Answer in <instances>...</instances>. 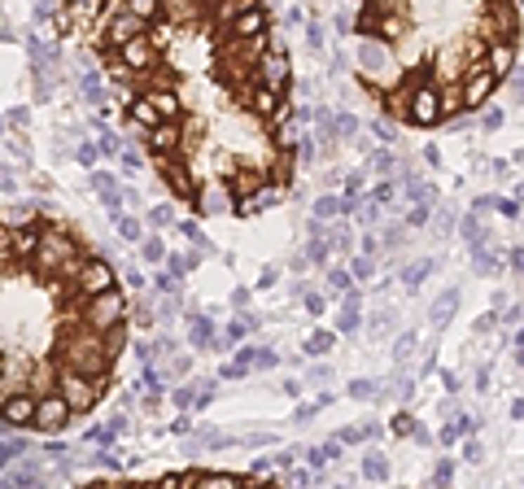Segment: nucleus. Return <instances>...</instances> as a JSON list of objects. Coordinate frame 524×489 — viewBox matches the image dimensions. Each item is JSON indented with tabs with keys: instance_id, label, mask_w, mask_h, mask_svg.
Segmentation results:
<instances>
[{
	"instance_id": "obj_1",
	"label": "nucleus",
	"mask_w": 524,
	"mask_h": 489,
	"mask_svg": "<svg viewBox=\"0 0 524 489\" xmlns=\"http://www.w3.org/2000/svg\"><path fill=\"white\" fill-rule=\"evenodd\" d=\"M48 18L96 57L123 131L184 210L249 219L293 193V57L267 5L88 0Z\"/></svg>"
},
{
	"instance_id": "obj_2",
	"label": "nucleus",
	"mask_w": 524,
	"mask_h": 489,
	"mask_svg": "<svg viewBox=\"0 0 524 489\" xmlns=\"http://www.w3.org/2000/svg\"><path fill=\"white\" fill-rule=\"evenodd\" d=\"M131 301L62 214L0 210V424L70 433L110 398Z\"/></svg>"
},
{
	"instance_id": "obj_3",
	"label": "nucleus",
	"mask_w": 524,
	"mask_h": 489,
	"mask_svg": "<svg viewBox=\"0 0 524 489\" xmlns=\"http://www.w3.org/2000/svg\"><path fill=\"white\" fill-rule=\"evenodd\" d=\"M354 84L402 127H446L476 114L520 57V5L372 0L354 9Z\"/></svg>"
},
{
	"instance_id": "obj_4",
	"label": "nucleus",
	"mask_w": 524,
	"mask_h": 489,
	"mask_svg": "<svg viewBox=\"0 0 524 489\" xmlns=\"http://www.w3.org/2000/svg\"><path fill=\"white\" fill-rule=\"evenodd\" d=\"M79 489H284L262 472H223V467H179L162 476H118V481H88Z\"/></svg>"
},
{
	"instance_id": "obj_5",
	"label": "nucleus",
	"mask_w": 524,
	"mask_h": 489,
	"mask_svg": "<svg viewBox=\"0 0 524 489\" xmlns=\"http://www.w3.org/2000/svg\"><path fill=\"white\" fill-rule=\"evenodd\" d=\"M188 341H192V350L214 345V323H210L206 315H192V319H188Z\"/></svg>"
},
{
	"instance_id": "obj_6",
	"label": "nucleus",
	"mask_w": 524,
	"mask_h": 489,
	"mask_svg": "<svg viewBox=\"0 0 524 489\" xmlns=\"http://www.w3.org/2000/svg\"><path fill=\"white\" fill-rule=\"evenodd\" d=\"M140 254H145V262H166V244H162V236H145V240H140Z\"/></svg>"
},
{
	"instance_id": "obj_7",
	"label": "nucleus",
	"mask_w": 524,
	"mask_h": 489,
	"mask_svg": "<svg viewBox=\"0 0 524 489\" xmlns=\"http://www.w3.org/2000/svg\"><path fill=\"white\" fill-rule=\"evenodd\" d=\"M114 223H118V232H123L127 240H145V228H140L131 214H114Z\"/></svg>"
},
{
	"instance_id": "obj_8",
	"label": "nucleus",
	"mask_w": 524,
	"mask_h": 489,
	"mask_svg": "<svg viewBox=\"0 0 524 489\" xmlns=\"http://www.w3.org/2000/svg\"><path fill=\"white\" fill-rule=\"evenodd\" d=\"M179 232H184L188 240H197V244H201V249H210V240H206V236H201V228H197V223H192V219H188V223H179Z\"/></svg>"
},
{
	"instance_id": "obj_9",
	"label": "nucleus",
	"mask_w": 524,
	"mask_h": 489,
	"mask_svg": "<svg viewBox=\"0 0 524 489\" xmlns=\"http://www.w3.org/2000/svg\"><path fill=\"white\" fill-rule=\"evenodd\" d=\"M328 289H332V293H346V297H350V275H346V271H332V275H328Z\"/></svg>"
},
{
	"instance_id": "obj_10",
	"label": "nucleus",
	"mask_w": 524,
	"mask_h": 489,
	"mask_svg": "<svg viewBox=\"0 0 524 489\" xmlns=\"http://www.w3.org/2000/svg\"><path fill=\"white\" fill-rule=\"evenodd\" d=\"M336 210H341V201H336V197H324V201L315 206V214H319V219H328V214H336Z\"/></svg>"
},
{
	"instance_id": "obj_11",
	"label": "nucleus",
	"mask_w": 524,
	"mask_h": 489,
	"mask_svg": "<svg viewBox=\"0 0 524 489\" xmlns=\"http://www.w3.org/2000/svg\"><path fill=\"white\" fill-rule=\"evenodd\" d=\"M411 428H415L411 415H393V433H411Z\"/></svg>"
},
{
	"instance_id": "obj_12",
	"label": "nucleus",
	"mask_w": 524,
	"mask_h": 489,
	"mask_svg": "<svg viewBox=\"0 0 524 489\" xmlns=\"http://www.w3.org/2000/svg\"><path fill=\"white\" fill-rule=\"evenodd\" d=\"M306 311H310V315H324V297L310 293V297H306Z\"/></svg>"
},
{
	"instance_id": "obj_13",
	"label": "nucleus",
	"mask_w": 524,
	"mask_h": 489,
	"mask_svg": "<svg viewBox=\"0 0 524 489\" xmlns=\"http://www.w3.org/2000/svg\"><path fill=\"white\" fill-rule=\"evenodd\" d=\"M328 341H332V337H328V332H319V337H310V341H306V350H310V354H315V350H324V345H328Z\"/></svg>"
},
{
	"instance_id": "obj_14",
	"label": "nucleus",
	"mask_w": 524,
	"mask_h": 489,
	"mask_svg": "<svg viewBox=\"0 0 524 489\" xmlns=\"http://www.w3.org/2000/svg\"><path fill=\"white\" fill-rule=\"evenodd\" d=\"M79 162H84V167H92V162H96V149H92V145H84V149H79Z\"/></svg>"
},
{
	"instance_id": "obj_15",
	"label": "nucleus",
	"mask_w": 524,
	"mask_h": 489,
	"mask_svg": "<svg viewBox=\"0 0 524 489\" xmlns=\"http://www.w3.org/2000/svg\"><path fill=\"white\" fill-rule=\"evenodd\" d=\"M100 153H105V157H114V153H118V145H114V136H105V140H100Z\"/></svg>"
},
{
	"instance_id": "obj_16",
	"label": "nucleus",
	"mask_w": 524,
	"mask_h": 489,
	"mask_svg": "<svg viewBox=\"0 0 524 489\" xmlns=\"http://www.w3.org/2000/svg\"><path fill=\"white\" fill-rule=\"evenodd\" d=\"M275 275H280V271H275V267H267V271L258 275V284H262V289H267V284H275Z\"/></svg>"
}]
</instances>
